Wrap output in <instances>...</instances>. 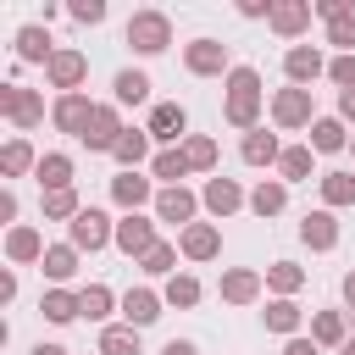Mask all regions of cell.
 I'll return each instance as SVG.
<instances>
[{
  "label": "cell",
  "mask_w": 355,
  "mask_h": 355,
  "mask_svg": "<svg viewBox=\"0 0 355 355\" xmlns=\"http://www.w3.org/2000/svg\"><path fill=\"white\" fill-rule=\"evenodd\" d=\"M327 78L338 83V94L355 89V55H333V61H327Z\"/></svg>",
  "instance_id": "bcb514c9"
},
{
  "label": "cell",
  "mask_w": 355,
  "mask_h": 355,
  "mask_svg": "<svg viewBox=\"0 0 355 355\" xmlns=\"http://www.w3.org/2000/svg\"><path fill=\"white\" fill-rule=\"evenodd\" d=\"M277 155H283V144H277V133H266V128H255V133L239 139V161H244V166H277Z\"/></svg>",
  "instance_id": "603a6c76"
},
{
  "label": "cell",
  "mask_w": 355,
  "mask_h": 355,
  "mask_svg": "<svg viewBox=\"0 0 355 355\" xmlns=\"http://www.w3.org/2000/svg\"><path fill=\"white\" fill-rule=\"evenodd\" d=\"M155 244H161V239H155V216L133 211V216H122V222H116V250H122V255L144 261V255H150Z\"/></svg>",
  "instance_id": "7c38bea8"
},
{
  "label": "cell",
  "mask_w": 355,
  "mask_h": 355,
  "mask_svg": "<svg viewBox=\"0 0 355 355\" xmlns=\"http://www.w3.org/2000/svg\"><path fill=\"white\" fill-rule=\"evenodd\" d=\"M161 300H166V305H178V311H189V305H200V277H194V272H178V277H166V288H161Z\"/></svg>",
  "instance_id": "ab89813d"
},
{
  "label": "cell",
  "mask_w": 355,
  "mask_h": 355,
  "mask_svg": "<svg viewBox=\"0 0 355 355\" xmlns=\"http://www.w3.org/2000/svg\"><path fill=\"white\" fill-rule=\"evenodd\" d=\"M183 67H189L194 78H222V72H233L222 39H189V44H183Z\"/></svg>",
  "instance_id": "52a82bcc"
},
{
  "label": "cell",
  "mask_w": 355,
  "mask_h": 355,
  "mask_svg": "<svg viewBox=\"0 0 355 355\" xmlns=\"http://www.w3.org/2000/svg\"><path fill=\"white\" fill-rule=\"evenodd\" d=\"M261 100H266L261 72H255V67H233V72H227V100H222V116H227L233 128L255 133V128H261Z\"/></svg>",
  "instance_id": "6da1fadb"
},
{
  "label": "cell",
  "mask_w": 355,
  "mask_h": 355,
  "mask_svg": "<svg viewBox=\"0 0 355 355\" xmlns=\"http://www.w3.org/2000/svg\"><path fill=\"white\" fill-rule=\"evenodd\" d=\"M349 11H355L349 0H316V17H322V22H338V17H349Z\"/></svg>",
  "instance_id": "7dc6e473"
},
{
  "label": "cell",
  "mask_w": 355,
  "mask_h": 355,
  "mask_svg": "<svg viewBox=\"0 0 355 355\" xmlns=\"http://www.w3.org/2000/svg\"><path fill=\"white\" fill-rule=\"evenodd\" d=\"M194 166H189V155H183V144L178 150H155V161H150V178L161 183V189H183V178H189Z\"/></svg>",
  "instance_id": "484cf974"
},
{
  "label": "cell",
  "mask_w": 355,
  "mask_h": 355,
  "mask_svg": "<svg viewBox=\"0 0 355 355\" xmlns=\"http://www.w3.org/2000/svg\"><path fill=\"white\" fill-rule=\"evenodd\" d=\"M28 172H39V155H33V144L17 133V139H6V150H0V178H28Z\"/></svg>",
  "instance_id": "f546056e"
},
{
  "label": "cell",
  "mask_w": 355,
  "mask_h": 355,
  "mask_svg": "<svg viewBox=\"0 0 355 355\" xmlns=\"http://www.w3.org/2000/svg\"><path fill=\"white\" fill-rule=\"evenodd\" d=\"M150 144H155V139H150L144 128H128V133L116 139V150H111V161H116L122 172H139L144 161H155V155H150Z\"/></svg>",
  "instance_id": "7402d4cb"
},
{
  "label": "cell",
  "mask_w": 355,
  "mask_h": 355,
  "mask_svg": "<svg viewBox=\"0 0 355 355\" xmlns=\"http://www.w3.org/2000/svg\"><path fill=\"white\" fill-rule=\"evenodd\" d=\"M150 89H155V83H150L139 67H122V72L111 78V105H144Z\"/></svg>",
  "instance_id": "d4e9b609"
},
{
  "label": "cell",
  "mask_w": 355,
  "mask_h": 355,
  "mask_svg": "<svg viewBox=\"0 0 355 355\" xmlns=\"http://www.w3.org/2000/svg\"><path fill=\"white\" fill-rule=\"evenodd\" d=\"M327 44H338V55H355V11L327 22Z\"/></svg>",
  "instance_id": "ee69618b"
},
{
  "label": "cell",
  "mask_w": 355,
  "mask_h": 355,
  "mask_svg": "<svg viewBox=\"0 0 355 355\" xmlns=\"http://www.w3.org/2000/svg\"><path fill=\"white\" fill-rule=\"evenodd\" d=\"M44 239H39V227H28V222H17V227H6V261L11 266H33V261H44Z\"/></svg>",
  "instance_id": "d6986e66"
},
{
  "label": "cell",
  "mask_w": 355,
  "mask_h": 355,
  "mask_svg": "<svg viewBox=\"0 0 355 355\" xmlns=\"http://www.w3.org/2000/svg\"><path fill=\"white\" fill-rule=\"evenodd\" d=\"M283 205H288V183H283V178H261V183L250 189V211H255V216H277Z\"/></svg>",
  "instance_id": "1f68e13d"
},
{
  "label": "cell",
  "mask_w": 355,
  "mask_h": 355,
  "mask_svg": "<svg viewBox=\"0 0 355 355\" xmlns=\"http://www.w3.org/2000/svg\"><path fill=\"white\" fill-rule=\"evenodd\" d=\"M11 300H17V272L6 266V272H0V305H11Z\"/></svg>",
  "instance_id": "f907efd6"
},
{
  "label": "cell",
  "mask_w": 355,
  "mask_h": 355,
  "mask_svg": "<svg viewBox=\"0 0 355 355\" xmlns=\"http://www.w3.org/2000/svg\"><path fill=\"white\" fill-rule=\"evenodd\" d=\"M39 189L44 194H55V189H72V155H61V150H50V155H39Z\"/></svg>",
  "instance_id": "4dcf8cb0"
},
{
  "label": "cell",
  "mask_w": 355,
  "mask_h": 355,
  "mask_svg": "<svg viewBox=\"0 0 355 355\" xmlns=\"http://www.w3.org/2000/svg\"><path fill=\"white\" fill-rule=\"evenodd\" d=\"M67 17H72V22H83V28H94V22H105V0H72V6H67Z\"/></svg>",
  "instance_id": "f6af8a7d"
},
{
  "label": "cell",
  "mask_w": 355,
  "mask_h": 355,
  "mask_svg": "<svg viewBox=\"0 0 355 355\" xmlns=\"http://www.w3.org/2000/svg\"><path fill=\"white\" fill-rule=\"evenodd\" d=\"M283 355H322V344H316V338H288Z\"/></svg>",
  "instance_id": "681fc988"
},
{
  "label": "cell",
  "mask_w": 355,
  "mask_h": 355,
  "mask_svg": "<svg viewBox=\"0 0 355 355\" xmlns=\"http://www.w3.org/2000/svg\"><path fill=\"white\" fill-rule=\"evenodd\" d=\"M28 355H67V349H61V344H33Z\"/></svg>",
  "instance_id": "9f6ffc18"
},
{
  "label": "cell",
  "mask_w": 355,
  "mask_h": 355,
  "mask_svg": "<svg viewBox=\"0 0 355 355\" xmlns=\"http://www.w3.org/2000/svg\"><path fill=\"white\" fill-rule=\"evenodd\" d=\"M300 244L305 250H338V216L322 205V211H305V222H300Z\"/></svg>",
  "instance_id": "ac0fdd59"
},
{
  "label": "cell",
  "mask_w": 355,
  "mask_h": 355,
  "mask_svg": "<svg viewBox=\"0 0 355 355\" xmlns=\"http://www.w3.org/2000/svg\"><path fill=\"white\" fill-rule=\"evenodd\" d=\"M122 39L133 44V55H161V50L172 44V17H166V11H155V6H144V11H133V17H128Z\"/></svg>",
  "instance_id": "7a4b0ae2"
},
{
  "label": "cell",
  "mask_w": 355,
  "mask_h": 355,
  "mask_svg": "<svg viewBox=\"0 0 355 355\" xmlns=\"http://www.w3.org/2000/svg\"><path fill=\"white\" fill-rule=\"evenodd\" d=\"M349 155H355V139H349Z\"/></svg>",
  "instance_id": "680465c9"
},
{
  "label": "cell",
  "mask_w": 355,
  "mask_h": 355,
  "mask_svg": "<svg viewBox=\"0 0 355 355\" xmlns=\"http://www.w3.org/2000/svg\"><path fill=\"white\" fill-rule=\"evenodd\" d=\"M39 272H44L50 283H72V277H78V250H72V244H50L44 261H39Z\"/></svg>",
  "instance_id": "e575fe53"
},
{
  "label": "cell",
  "mask_w": 355,
  "mask_h": 355,
  "mask_svg": "<svg viewBox=\"0 0 355 355\" xmlns=\"http://www.w3.org/2000/svg\"><path fill=\"white\" fill-rule=\"evenodd\" d=\"M322 205L338 211V205H355V172H322Z\"/></svg>",
  "instance_id": "74e56055"
},
{
  "label": "cell",
  "mask_w": 355,
  "mask_h": 355,
  "mask_svg": "<svg viewBox=\"0 0 355 355\" xmlns=\"http://www.w3.org/2000/svg\"><path fill=\"white\" fill-rule=\"evenodd\" d=\"M144 133L161 144V150H178L183 139H189V111L178 105V100H161L155 111H150V122H144Z\"/></svg>",
  "instance_id": "5b68a950"
},
{
  "label": "cell",
  "mask_w": 355,
  "mask_h": 355,
  "mask_svg": "<svg viewBox=\"0 0 355 355\" xmlns=\"http://www.w3.org/2000/svg\"><path fill=\"white\" fill-rule=\"evenodd\" d=\"M128 133V122H122V105H94V116H89V128H83V139L78 144H89V150H116V139Z\"/></svg>",
  "instance_id": "30bf717a"
},
{
  "label": "cell",
  "mask_w": 355,
  "mask_h": 355,
  "mask_svg": "<svg viewBox=\"0 0 355 355\" xmlns=\"http://www.w3.org/2000/svg\"><path fill=\"white\" fill-rule=\"evenodd\" d=\"M78 305H83V316H89V322H105L122 300H116L105 283H83V288H78Z\"/></svg>",
  "instance_id": "d590c367"
},
{
  "label": "cell",
  "mask_w": 355,
  "mask_h": 355,
  "mask_svg": "<svg viewBox=\"0 0 355 355\" xmlns=\"http://www.w3.org/2000/svg\"><path fill=\"white\" fill-rule=\"evenodd\" d=\"M200 205H205V211L222 222V216H233L239 205H250V194H244L233 178H205V189H200Z\"/></svg>",
  "instance_id": "9a60e30c"
},
{
  "label": "cell",
  "mask_w": 355,
  "mask_h": 355,
  "mask_svg": "<svg viewBox=\"0 0 355 355\" xmlns=\"http://www.w3.org/2000/svg\"><path fill=\"white\" fill-rule=\"evenodd\" d=\"M183 155H189L194 172H211V166H216V139H211V133H189V139H183Z\"/></svg>",
  "instance_id": "b9f144b4"
},
{
  "label": "cell",
  "mask_w": 355,
  "mask_h": 355,
  "mask_svg": "<svg viewBox=\"0 0 355 355\" xmlns=\"http://www.w3.org/2000/svg\"><path fill=\"white\" fill-rule=\"evenodd\" d=\"M266 288H272L277 300H294V294L305 288V266H300V261H272V266H266Z\"/></svg>",
  "instance_id": "d6a6232c"
},
{
  "label": "cell",
  "mask_w": 355,
  "mask_h": 355,
  "mask_svg": "<svg viewBox=\"0 0 355 355\" xmlns=\"http://www.w3.org/2000/svg\"><path fill=\"white\" fill-rule=\"evenodd\" d=\"M161 305H166V300H161L155 288H128V294H122V322H128V327H150V322L161 316Z\"/></svg>",
  "instance_id": "cb8c5ba5"
},
{
  "label": "cell",
  "mask_w": 355,
  "mask_h": 355,
  "mask_svg": "<svg viewBox=\"0 0 355 355\" xmlns=\"http://www.w3.org/2000/svg\"><path fill=\"white\" fill-rule=\"evenodd\" d=\"M44 78H50V89H61V94H78V89H83V78H89V55H83V50H72V44H61V50L50 55Z\"/></svg>",
  "instance_id": "8992f818"
},
{
  "label": "cell",
  "mask_w": 355,
  "mask_h": 355,
  "mask_svg": "<svg viewBox=\"0 0 355 355\" xmlns=\"http://www.w3.org/2000/svg\"><path fill=\"white\" fill-rule=\"evenodd\" d=\"M61 44H50V33L39 28V22H28V28H17V61H28V67H50V55H55Z\"/></svg>",
  "instance_id": "44dd1931"
},
{
  "label": "cell",
  "mask_w": 355,
  "mask_h": 355,
  "mask_svg": "<svg viewBox=\"0 0 355 355\" xmlns=\"http://www.w3.org/2000/svg\"><path fill=\"white\" fill-rule=\"evenodd\" d=\"M338 355H355V338H349V344H344V349H338Z\"/></svg>",
  "instance_id": "6f0895ef"
},
{
  "label": "cell",
  "mask_w": 355,
  "mask_h": 355,
  "mask_svg": "<svg viewBox=\"0 0 355 355\" xmlns=\"http://www.w3.org/2000/svg\"><path fill=\"white\" fill-rule=\"evenodd\" d=\"M161 355H200V349H194V338H166Z\"/></svg>",
  "instance_id": "db71d44e"
},
{
  "label": "cell",
  "mask_w": 355,
  "mask_h": 355,
  "mask_svg": "<svg viewBox=\"0 0 355 355\" xmlns=\"http://www.w3.org/2000/svg\"><path fill=\"white\" fill-rule=\"evenodd\" d=\"M322 72H327V55H322L316 44H288V50H283V78H288L294 89H311Z\"/></svg>",
  "instance_id": "ba28073f"
},
{
  "label": "cell",
  "mask_w": 355,
  "mask_h": 355,
  "mask_svg": "<svg viewBox=\"0 0 355 355\" xmlns=\"http://www.w3.org/2000/svg\"><path fill=\"white\" fill-rule=\"evenodd\" d=\"M272 6H277V0H239V17L261 22V17H272Z\"/></svg>",
  "instance_id": "c3c4849f"
},
{
  "label": "cell",
  "mask_w": 355,
  "mask_h": 355,
  "mask_svg": "<svg viewBox=\"0 0 355 355\" xmlns=\"http://www.w3.org/2000/svg\"><path fill=\"white\" fill-rule=\"evenodd\" d=\"M155 178H144V172H116L111 178V200L122 205V216H133V211H144V205H155Z\"/></svg>",
  "instance_id": "8fae6325"
},
{
  "label": "cell",
  "mask_w": 355,
  "mask_h": 355,
  "mask_svg": "<svg viewBox=\"0 0 355 355\" xmlns=\"http://www.w3.org/2000/svg\"><path fill=\"white\" fill-rule=\"evenodd\" d=\"M100 355H144L139 349V327H128V322L122 327H105L100 333Z\"/></svg>",
  "instance_id": "60d3db41"
},
{
  "label": "cell",
  "mask_w": 355,
  "mask_h": 355,
  "mask_svg": "<svg viewBox=\"0 0 355 355\" xmlns=\"http://www.w3.org/2000/svg\"><path fill=\"white\" fill-rule=\"evenodd\" d=\"M338 122H355V89L338 94Z\"/></svg>",
  "instance_id": "f5cc1de1"
},
{
  "label": "cell",
  "mask_w": 355,
  "mask_h": 355,
  "mask_svg": "<svg viewBox=\"0 0 355 355\" xmlns=\"http://www.w3.org/2000/svg\"><path fill=\"white\" fill-rule=\"evenodd\" d=\"M261 322H266V333L300 338V305H294V300H272V305L261 311Z\"/></svg>",
  "instance_id": "8d00e7d4"
},
{
  "label": "cell",
  "mask_w": 355,
  "mask_h": 355,
  "mask_svg": "<svg viewBox=\"0 0 355 355\" xmlns=\"http://www.w3.org/2000/svg\"><path fill=\"white\" fill-rule=\"evenodd\" d=\"M0 222H11V227H17V194H11V189L0 194Z\"/></svg>",
  "instance_id": "816d5d0a"
},
{
  "label": "cell",
  "mask_w": 355,
  "mask_h": 355,
  "mask_svg": "<svg viewBox=\"0 0 355 355\" xmlns=\"http://www.w3.org/2000/svg\"><path fill=\"white\" fill-rule=\"evenodd\" d=\"M89 116H94V100H89L83 89H78V94H55V105H50V122H55L61 133H72V139H83Z\"/></svg>",
  "instance_id": "4fadbf2b"
},
{
  "label": "cell",
  "mask_w": 355,
  "mask_h": 355,
  "mask_svg": "<svg viewBox=\"0 0 355 355\" xmlns=\"http://www.w3.org/2000/svg\"><path fill=\"white\" fill-rule=\"evenodd\" d=\"M311 155H316L311 144H288V150L277 155V178H283V183H311V178H316V172H311Z\"/></svg>",
  "instance_id": "836d02e7"
},
{
  "label": "cell",
  "mask_w": 355,
  "mask_h": 355,
  "mask_svg": "<svg viewBox=\"0 0 355 355\" xmlns=\"http://www.w3.org/2000/svg\"><path fill=\"white\" fill-rule=\"evenodd\" d=\"M178 250H183V261H216L222 255V227L216 222H189L178 233Z\"/></svg>",
  "instance_id": "5bb4252c"
},
{
  "label": "cell",
  "mask_w": 355,
  "mask_h": 355,
  "mask_svg": "<svg viewBox=\"0 0 355 355\" xmlns=\"http://www.w3.org/2000/svg\"><path fill=\"white\" fill-rule=\"evenodd\" d=\"M178 255H183V250L161 239V244H155V250L139 261V272H144V277H178Z\"/></svg>",
  "instance_id": "f35d334b"
},
{
  "label": "cell",
  "mask_w": 355,
  "mask_h": 355,
  "mask_svg": "<svg viewBox=\"0 0 355 355\" xmlns=\"http://www.w3.org/2000/svg\"><path fill=\"white\" fill-rule=\"evenodd\" d=\"M344 305L355 311V272H344Z\"/></svg>",
  "instance_id": "11a10c76"
},
{
  "label": "cell",
  "mask_w": 355,
  "mask_h": 355,
  "mask_svg": "<svg viewBox=\"0 0 355 355\" xmlns=\"http://www.w3.org/2000/svg\"><path fill=\"white\" fill-rule=\"evenodd\" d=\"M150 211H155V222H178V233H183L194 222V211H200V194L194 189H161Z\"/></svg>",
  "instance_id": "2e32d148"
},
{
  "label": "cell",
  "mask_w": 355,
  "mask_h": 355,
  "mask_svg": "<svg viewBox=\"0 0 355 355\" xmlns=\"http://www.w3.org/2000/svg\"><path fill=\"white\" fill-rule=\"evenodd\" d=\"M78 211H83L78 189H55V194H44V222H72Z\"/></svg>",
  "instance_id": "7bdbcfd3"
},
{
  "label": "cell",
  "mask_w": 355,
  "mask_h": 355,
  "mask_svg": "<svg viewBox=\"0 0 355 355\" xmlns=\"http://www.w3.org/2000/svg\"><path fill=\"white\" fill-rule=\"evenodd\" d=\"M311 150H316V155H338V150H349V128H344L338 116H316V122H311Z\"/></svg>",
  "instance_id": "f1b7e54d"
},
{
  "label": "cell",
  "mask_w": 355,
  "mask_h": 355,
  "mask_svg": "<svg viewBox=\"0 0 355 355\" xmlns=\"http://www.w3.org/2000/svg\"><path fill=\"white\" fill-rule=\"evenodd\" d=\"M67 244L78 250V255H94V250H105V244H116V222L100 211V205H83L72 222H67Z\"/></svg>",
  "instance_id": "3957f363"
},
{
  "label": "cell",
  "mask_w": 355,
  "mask_h": 355,
  "mask_svg": "<svg viewBox=\"0 0 355 355\" xmlns=\"http://www.w3.org/2000/svg\"><path fill=\"white\" fill-rule=\"evenodd\" d=\"M311 338H316L322 349H344V344H349V316H344V311H316V316H311Z\"/></svg>",
  "instance_id": "83f0119b"
},
{
  "label": "cell",
  "mask_w": 355,
  "mask_h": 355,
  "mask_svg": "<svg viewBox=\"0 0 355 355\" xmlns=\"http://www.w3.org/2000/svg\"><path fill=\"white\" fill-rule=\"evenodd\" d=\"M39 316H44V322H55V327H67V322H78V316H83V305H78V294H72V288H44V294H39Z\"/></svg>",
  "instance_id": "4316f807"
},
{
  "label": "cell",
  "mask_w": 355,
  "mask_h": 355,
  "mask_svg": "<svg viewBox=\"0 0 355 355\" xmlns=\"http://www.w3.org/2000/svg\"><path fill=\"white\" fill-rule=\"evenodd\" d=\"M261 288H266V277H261L255 266H227V272H222V300H227V305H255Z\"/></svg>",
  "instance_id": "ffe728a7"
},
{
  "label": "cell",
  "mask_w": 355,
  "mask_h": 355,
  "mask_svg": "<svg viewBox=\"0 0 355 355\" xmlns=\"http://www.w3.org/2000/svg\"><path fill=\"white\" fill-rule=\"evenodd\" d=\"M272 122L277 128H311L316 122V105H311V89H277L272 94Z\"/></svg>",
  "instance_id": "9c48e42d"
},
{
  "label": "cell",
  "mask_w": 355,
  "mask_h": 355,
  "mask_svg": "<svg viewBox=\"0 0 355 355\" xmlns=\"http://www.w3.org/2000/svg\"><path fill=\"white\" fill-rule=\"evenodd\" d=\"M0 116L28 133V128L44 122V94L39 89H22V83H0Z\"/></svg>",
  "instance_id": "277c9868"
},
{
  "label": "cell",
  "mask_w": 355,
  "mask_h": 355,
  "mask_svg": "<svg viewBox=\"0 0 355 355\" xmlns=\"http://www.w3.org/2000/svg\"><path fill=\"white\" fill-rule=\"evenodd\" d=\"M311 17H316V6H311V0H277V6H272V17H266V28H272V33H283V39H300V33L311 28Z\"/></svg>",
  "instance_id": "e0dca14e"
}]
</instances>
